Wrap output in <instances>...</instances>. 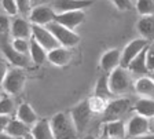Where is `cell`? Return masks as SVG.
<instances>
[{"mask_svg": "<svg viewBox=\"0 0 154 139\" xmlns=\"http://www.w3.org/2000/svg\"><path fill=\"white\" fill-rule=\"evenodd\" d=\"M149 131H150L149 119L140 116V114H135L127 123V138L128 139L146 135V134H149Z\"/></svg>", "mask_w": 154, "mask_h": 139, "instance_id": "cell-10", "label": "cell"}, {"mask_svg": "<svg viewBox=\"0 0 154 139\" xmlns=\"http://www.w3.org/2000/svg\"><path fill=\"white\" fill-rule=\"evenodd\" d=\"M25 83H26V75L23 72V68H17L15 66V68L8 70L3 84H2V88L8 95H18L22 92Z\"/></svg>", "mask_w": 154, "mask_h": 139, "instance_id": "cell-3", "label": "cell"}, {"mask_svg": "<svg viewBox=\"0 0 154 139\" xmlns=\"http://www.w3.org/2000/svg\"><path fill=\"white\" fill-rule=\"evenodd\" d=\"M17 7H18V13L21 15H29L32 10V0H15Z\"/></svg>", "mask_w": 154, "mask_h": 139, "instance_id": "cell-31", "label": "cell"}, {"mask_svg": "<svg viewBox=\"0 0 154 139\" xmlns=\"http://www.w3.org/2000/svg\"><path fill=\"white\" fill-rule=\"evenodd\" d=\"M107 103H109V99H105V98L96 97V95H92L91 98H88V105H90V109L92 113H99L103 114V112L107 107Z\"/></svg>", "mask_w": 154, "mask_h": 139, "instance_id": "cell-27", "label": "cell"}, {"mask_svg": "<svg viewBox=\"0 0 154 139\" xmlns=\"http://www.w3.org/2000/svg\"><path fill=\"white\" fill-rule=\"evenodd\" d=\"M30 128L32 127H29L28 124H25L19 119H10L6 127V132L13 136H17V138H23L28 134H30Z\"/></svg>", "mask_w": 154, "mask_h": 139, "instance_id": "cell-22", "label": "cell"}, {"mask_svg": "<svg viewBox=\"0 0 154 139\" xmlns=\"http://www.w3.org/2000/svg\"><path fill=\"white\" fill-rule=\"evenodd\" d=\"M10 119H11L10 116H0V134L6 131V127L8 124Z\"/></svg>", "mask_w": 154, "mask_h": 139, "instance_id": "cell-37", "label": "cell"}, {"mask_svg": "<svg viewBox=\"0 0 154 139\" xmlns=\"http://www.w3.org/2000/svg\"><path fill=\"white\" fill-rule=\"evenodd\" d=\"M132 139H154V134H146V135H142V136H138V138H132Z\"/></svg>", "mask_w": 154, "mask_h": 139, "instance_id": "cell-39", "label": "cell"}, {"mask_svg": "<svg viewBox=\"0 0 154 139\" xmlns=\"http://www.w3.org/2000/svg\"><path fill=\"white\" fill-rule=\"evenodd\" d=\"M50 125H51L55 139H76L79 135L76 125L70 117V113L59 112L54 114L50 119Z\"/></svg>", "mask_w": 154, "mask_h": 139, "instance_id": "cell-1", "label": "cell"}, {"mask_svg": "<svg viewBox=\"0 0 154 139\" xmlns=\"http://www.w3.org/2000/svg\"><path fill=\"white\" fill-rule=\"evenodd\" d=\"M81 139H96V138L94 135H85L84 138H81Z\"/></svg>", "mask_w": 154, "mask_h": 139, "instance_id": "cell-40", "label": "cell"}, {"mask_svg": "<svg viewBox=\"0 0 154 139\" xmlns=\"http://www.w3.org/2000/svg\"><path fill=\"white\" fill-rule=\"evenodd\" d=\"M149 45H150V44H149ZM149 45L146 47V48L142 50V51L131 61V63L128 65V68H127V69L129 70V73H131V75L142 77V76H147L149 73H150V72H149V69H147V63H146V54H147Z\"/></svg>", "mask_w": 154, "mask_h": 139, "instance_id": "cell-17", "label": "cell"}, {"mask_svg": "<svg viewBox=\"0 0 154 139\" xmlns=\"http://www.w3.org/2000/svg\"><path fill=\"white\" fill-rule=\"evenodd\" d=\"M94 3V0H55L52 8L55 13H66V11L84 10Z\"/></svg>", "mask_w": 154, "mask_h": 139, "instance_id": "cell-16", "label": "cell"}, {"mask_svg": "<svg viewBox=\"0 0 154 139\" xmlns=\"http://www.w3.org/2000/svg\"><path fill=\"white\" fill-rule=\"evenodd\" d=\"M30 134L35 139H55L51 125H50V120L47 119H38L37 123L30 128Z\"/></svg>", "mask_w": 154, "mask_h": 139, "instance_id": "cell-21", "label": "cell"}, {"mask_svg": "<svg viewBox=\"0 0 154 139\" xmlns=\"http://www.w3.org/2000/svg\"><path fill=\"white\" fill-rule=\"evenodd\" d=\"M94 95L96 97H100V98H105V99H112L114 97V94L110 90V85H109V75L105 73V75L99 76V79L96 80V84H95V90H94Z\"/></svg>", "mask_w": 154, "mask_h": 139, "instance_id": "cell-25", "label": "cell"}, {"mask_svg": "<svg viewBox=\"0 0 154 139\" xmlns=\"http://www.w3.org/2000/svg\"><path fill=\"white\" fill-rule=\"evenodd\" d=\"M149 76H150V77L154 80V70H153V72H150V73H149Z\"/></svg>", "mask_w": 154, "mask_h": 139, "instance_id": "cell-42", "label": "cell"}, {"mask_svg": "<svg viewBox=\"0 0 154 139\" xmlns=\"http://www.w3.org/2000/svg\"><path fill=\"white\" fill-rule=\"evenodd\" d=\"M92 114L94 113L90 109L88 99H84V100H81V102H79V103L70 110V117H72V120H73V123H74V125H76L79 134L85 131V128L88 127V124H90V121H91Z\"/></svg>", "mask_w": 154, "mask_h": 139, "instance_id": "cell-6", "label": "cell"}, {"mask_svg": "<svg viewBox=\"0 0 154 139\" xmlns=\"http://www.w3.org/2000/svg\"><path fill=\"white\" fill-rule=\"evenodd\" d=\"M134 90L143 98H154V80L150 76H142L134 83Z\"/></svg>", "mask_w": 154, "mask_h": 139, "instance_id": "cell-20", "label": "cell"}, {"mask_svg": "<svg viewBox=\"0 0 154 139\" xmlns=\"http://www.w3.org/2000/svg\"><path fill=\"white\" fill-rule=\"evenodd\" d=\"M47 28L55 36V39L58 40L59 45H63V47H67V48H73L80 43V36L77 35L74 30L69 29V28L55 22V21L48 23Z\"/></svg>", "mask_w": 154, "mask_h": 139, "instance_id": "cell-4", "label": "cell"}, {"mask_svg": "<svg viewBox=\"0 0 154 139\" xmlns=\"http://www.w3.org/2000/svg\"><path fill=\"white\" fill-rule=\"evenodd\" d=\"M153 45H154V44H153Z\"/></svg>", "mask_w": 154, "mask_h": 139, "instance_id": "cell-45", "label": "cell"}, {"mask_svg": "<svg viewBox=\"0 0 154 139\" xmlns=\"http://www.w3.org/2000/svg\"><path fill=\"white\" fill-rule=\"evenodd\" d=\"M113 4L117 7V10L120 11H128L132 8V2L134 0H112Z\"/></svg>", "mask_w": 154, "mask_h": 139, "instance_id": "cell-33", "label": "cell"}, {"mask_svg": "<svg viewBox=\"0 0 154 139\" xmlns=\"http://www.w3.org/2000/svg\"><path fill=\"white\" fill-rule=\"evenodd\" d=\"M131 100L128 98H117L110 99L107 107L103 112V121H112V120H120L124 114H127L131 109Z\"/></svg>", "mask_w": 154, "mask_h": 139, "instance_id": "cell-7", "label": "cell"}, {"mask_svg": "<svg viewBox=\"0 0 154 139\" xmlns=\"http://www.w3.org/2000/svg\"><path fill=\"white\" fill-rule=\"evenodd\" d=\"M102 139H110V138H102Z\"/></svg>", "mask_w": 154, "mask_h": 139, "instance_id": "cell-43", "label": "cell"}, {"mask_svg": "<svg viewBox=\"0 0 154 139\" xmlns=\"http://www.w3.org/2000/svg\"><path fill=\"white\" fill-rule=\"evenodd\" d=\"M2 39H0V50L3 52V55L6 57L7 62L13 63L17 68H26L30 63V57L28 54H22V52H18L13 48L11 45V42H8L4 35H0Z\"/></svg>", "mask_w": 154, "mask_h": 139, "instance_id": "cell-5", "label": "cell"}, {"mask_svg": "<svg viewBox=\"0 0 154 139\" xmlns=\"http://www.w3.org/2000/svg\"><path fill=\"white\" fill-rule=\"evenodd\" d=\"M121 65V51L119 48H110L103 52L100 57L99 66L103 70V73H112L114 69H117Z\"/></svg>", "mask_w": 154, "mask_h": 139, "instance_id": "cell-14", "label": "cell"}, {"mask_svg": "<svg viewBox=\"0 0 154 139\" xmlns=\"http://www.w3.org/2000/svg\"><path fill=\"white\" fill-rule=\"evenodd\" d=\"M47 54L48 51L40 45L33 37H30V48H29V57L30 61L36 65H42L44 61H47Z\"/></svg>", "mask_w": 154, "mask_h": 139, "instance_id": "cell-26", "label": "cell"}, {"mask_svg": "<svg viewBox=\"0 0 154 139\" xmlns=\"http://www.w3.org/2000/svg\"><path fill=\"white\" fill-rule=\"evenodd\" d=\"M146 63H147L149 72L154 70V45H149L147 54H146Z\"/></svg>", "mask_w": 154, "mask_h": 139, "instance_id": "cell-35", "label": "cell"}, {"mask_svg": "<svg viewBox=\"0 0 154 139\" xmlns=\"http://www.w3.org/2000/svg\"><path fill=\"white\" fill-rule=\"evenodd\" d=\"M0 139H22V138H17V136L10 135V134H7L6 131H4V132L0 134Z\"/></svg>", "mask_w": 154, "mask_h": 139, "instance_id": "cell-38", "label": "cell"}, {"mask_svg": "<svg viewBox=\"0 0 154 139\" xmlns=\"http://www.w3.org/2000/svg\"><path fill=\"white\" fill-rule=\"evenodd\" d=\"M136 29L142 39L147 40L149 43L154 42V15L140 17L136 23Z\"/></svg>", "mask_w": 154, "mask_h": 139, "instance_id": "cell-19", "label": "cell"}, {"mask_svg": "<svg viewBox=\"0 0 154 139\" xmlns=\"http://www.w3.org/2000/svg\"><path fill=\"white\" fill-rule=\"evenodd\" d=\"M85 20V11L76 10V11H66V13H58L55 15V22L66 26L69 29L74 30L77 26H80Z\"/></svg>", "mask_w": 154, "mask_h": 139, "instance_id": "cell-13", "label": "cell"}, {"mask_svg": "<svg viewBox=\"0 0 154 139\" xmlns=\"http://www.w3.org/2000/svg\"><path fill=\"white\" fill-rule=\"evenodd\" d=\"M11 28V22H10L7 15H0V35H7Z\"/></svg>", "mask_w": 154, "mask_h": 139, "instance_id": "cell-34", "label": "cell"}, {"mask_svg": "<svg viewBox=\"0 0 154 139\" xmlns=\"http://www.w3.org/2000/svg\"><path fill=\"white\" fill-rule=\"evenodd\" d=\"M149 45V42L144 39H134L132 42H129L128 44L124 47V50L121 51V65L122 68H128V65L131 63V61L142 51L143 48H146Z\"/></svg>", "mask_w": 154, "mask_h": 139, "instance_id": "cell-11", "label": "cell"}, {"mask_svg": "<svg viewBox=\"0 0 154 139\" xmlns=\"http://www.w3.org/2000/svg\"><path fill=\"white\" fill-rule=\"evenodd\" d=\"M135 8L140 17L154 15V0H135Z\"/></svg>", "mask_w": 154, "mask_h": 139, "instance_id": "cell-28", "label": "cell"}, {"mask_svg": "<svg viewBox=\"0 0 154 139\" xmlns=\"http://www.w3.org/2000/svg\"><path fill=\"white\" fill-rule=\"evenodd\" d=\"M109 85L114 95H124L129 92L134 84H132V75L127 68L119 66L117 69L109 73Z\"/></svg>", "mask_w": 154, "mask_h": 139, "instance_id": "cell-2", "label": "cell"}, {"mask_svg": "<svg viewBox=\"0 0 154 139\" xmlns=\"http://www.w3.org/2000/svg\"><path fill=\"white\" fill-rule=\"evenodd\" d=\"M0 95H2V91H0Z\"/></svg>", "mask_w": 154, "mask_h": 139, "instance_id": "cell-44", "label": "cell"}, {"mask_svg": "<svg viewBox=\"0 0 154 139\" xmlns=\"http://www.w3.org/2000/svg\"><path fill=\"white\" fill-rule=\"evenodd\" d=\"M14 100L8 94L0 95V116H10L14 112Z\"/></svg>", "mask_w": 154, "mask_h": 139, "instance_id": "cell-29", "label": "cell"}, {"mask_svg": "<svg viewBox=\"0 0 154 139\" xmlns=\"http://www.w3.org/2000/svg\"><path fill=\"white\" fill-rule=\"evenodd\" d=\"M22 139H35V138H33V135H32V134H28V135H26V136H23Z\"/></svg>", "mask_w": 154, "mask_h": 139, "instance_id": "cell-41", "label": "cell"}, {"mask_svg": "<svg viewBox=\"0 0 154 139\" xmlns=\"http://www.w3.org/2000/svg\"><path fill=\"white\" fill-rule=\"evenodd\" d=\"M13 48L18 52H22V54H28L29 55V48H30V39H13L11 42Z\"/></svg>", "mask_w": 154, "mask_h": 139, "instance_id": "cell-30", "label": "cell"}, {"mask_svg": "<svg viewBox=\"0 0 154 139\" xmlns=\"http://www.w3.org/2000/svg\"><path fill=\"white\" fill-rule=\"evenodd\" d=\"M55 15L57 13L54 11L52 6H47V4H40V6L33 7L30 13H29V20L33 25H42L47 26L48 23H51L55 21Z\"/></svg>", "mask_w": 154, "mask_h": 139, "instance_id": "cell-8", "label": "cell"}, {"mask_svg": "<svg viewBox=\"0 0 154 139\" xmlns=\"http://www.w3.org/2000/svg\"><path fill=\"white\" fill-rule=\"evenodd\" d=\"M72 57H73V54H72L70 48L63 47V45H58L54 50L48 51L47 61L54 66H66V65L70 63Z\"/></svg>", "mask_w": 154, "mask_h": 139, "instance_id": "cell-15", "label": "cell"}, {"mask_svg": "<svg viewBox=\"0 0 154 139\" xmlns=\"http://www.w3.org/2000/svg\"><path fill=\"white\" fill-rule=\"evenodd\" d=\"M32 37L40 45H43L47 51L54 50L55 47H58V45H59L58 40L55 39V36L52 35L51 30L48 29L47 26L33 25V23H32Z\"/></svg>", "mask_w": 154, "mask_h": 139, "instance_id": "cell-9", "label": "cell"}, {"mask_svg": "<svg viewBox=\"0 0 154 139\" xmlns=\"http://www.w3.org/2000/svg\"><path fill=\"white\" fill-rule=\"evenodd\" d=\"M132 109L136 112V114H140L143 117L151 119L154 117V98H143L138 99L132 106Z\"/></svg>", "mask_w": 154, "mask_h": 139, "instance_id": "cell-23", "label": "cell"}, {"mask_svg": "<svg viewBox=\"0 0 154 139\" xmlns=\"http://www.w3.org/2000/svg\"><path fill=\"white\" fill-rule=\"evenodd\" d=\"M8 70H10V68H8V65H7V61L0 59V87L3 84V81H4V79H6Z\"/></svg>", "mask_w": 154, "mask_h": 139, "instance_id": "cell-36", "label": "cell"}, {"mask_svg": "<svg viewBox=\"0 0 154 139\" xmlns=\"http://www.w3.org/2000/svg\"><path fill=\"white\" fill-rule=\"evenodd\" d=\"M2 6H3L4 11H6L8 15H18V7H17L15 0H2Z\"/></svg>", "mask_w": 154, "mask_h": 139, "instance_id": "cell-32", "label": "cell"}, {"mask_svg": "<svg viewBox=\"0 0 154 139\" xmlns=\"http://www.w3.org/2000/svg\"><path fill=\"white\" fill-rule=\"evenodd\" d=\"M102 138L125 139L127 138V124L121 119L112 120V121H103Z\"/></svg>", "mask_w": 154, "mask_h": 139, "instance_id": "cell-12", "label": "cell"}, {"mask_svg": "<svg viewBox=\"0 0 154 139\" xmlns=\"http://www.w3.org/2000/svg\"><path fill=\"white\" fill-rule=\"evenodd\" d=\"M10 33L13 39H26L29 40L32 37V25L25 18H15L11 22Z\"/></svg>", "mask_w": 154, "mask_h": 139, "instance_id": "cell-18", "label": "cell"}, {"mask_svg": "<svg viewBox=\"0 0 154 139\" xmlns=\"http://www.w3.org/2000/svg\"><path fill=\"white\" fill-rule=\"evenodd\" d=\"M17 119H19L21 121H23L25 124H28L29 127L35 125L38 121V117L36 114V112L33 110V107L29 103H21L17 109Z\"/></svg>", "mask_w": 154, "mask_h": 139, "instance_id": "cell-24", "label": "cell"}]
</instances>
